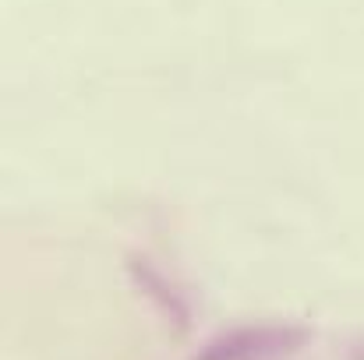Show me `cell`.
Listing matches in <instances>:
<instances>
[{"label": "cell", "mask_w": 364, "mask_h": 360, "mask_svg": "<svg viewBox=\"0 0 364 360\" xmlns=\"http://www.w3.org/2000/svg\"><path fill=\"white\" fill-rule=\"evenodd\" d=\"M311 343V329L301 322H251L213 336L191 360H290Z\"/></svg>", "instance_id": "obj_1"}, {"label": "cell", "mask_w": 364, "mask_h": 360, "mask_svg": "<svg viewBox=\"0 0 364 360\" xmlns=\"http://www.w3.org/2000/svg\"><path fill=\"white\" fill-rule=\"evenodd\" d=\"M127 276H131V283L138 286V293L156 304V311L170 322V329L184 332V329L191 325V311H188L184 293H181V290L173 286V279H170L166 272H159L149 258L131 254V258H127Z\"/></svg>", "instance_id": "obj_2"}, {"label": "cell", "mask_w": 364, "mask_h": 360, "mask_svg": "<svg viewBox=\"0 0 364 360\" xmlns=\"http://www.w3.org/2000/svg\"><path fill=\"white\" fill-rule=\"evenodd\" d=\"M350 360H364V343H361V347H354V350H350Z\"/></svg>", "instance_id": "obj_3"}]
</instances>
